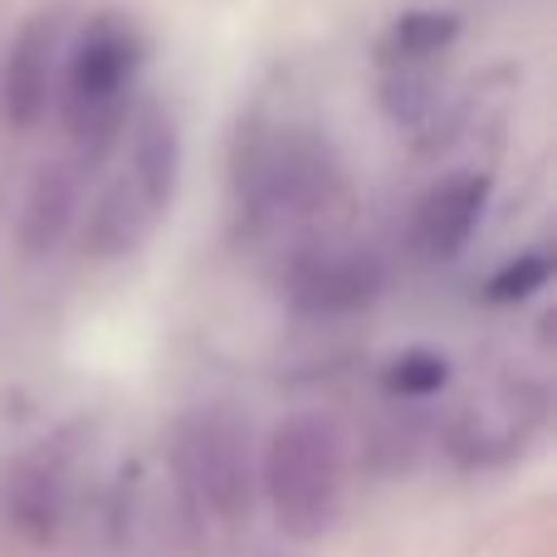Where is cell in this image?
Returning a JSON list of instances; mask_svg holds the SVG:
<instances>
[{
  "label": "cell",
  "instance_id": "6da1fadb",
  "mask_svg": "<svg viewBox=\"0 0 557 557\" xmlns=\"http://www.w3.org/2000/svg\"><path fill=\"white\" fill-rule=\"evenodd\" d=\"M343 162L327 147V137L308 127H250L235 147L231 196L235 221L250 240H284L304 235L313 245V231L343 201ZM298 245V250H304Z\"/></svg>",
  "mask_w": 557,
  "mask_h": 557
},
{
  "label": "cell",
  "instance_id": "7a4b0ae2",
  "mask_svg": "<svg viewBox=\"0 0 557 557\" xmlns=\"http://www.w3.org/2000/svg\"><path fill=\"white\" fill-rule=\"evenodd\" d=\"M260 490L278 533L294 543H313L333 529L343 513L347 460L343 435L323 411H298L274 425L260 460Z\"/></svg>",
  "mask_w": 557,
  "mask_h": 557
},
{
  "label": "cell",
  "instance_id": "3957f363",
  "mask_svg": "<svg viewBox=\"0 0 557 557\" xmlns=\"http://www.w3.org/2000/svg\"><path fill=\"white\" fill-rule=\"evenodd\" d=\"M172 474L191 523L240 529L255 509V484H260L250 425L225 406L186 411L172 431Z\"/></svg>",
  "mask_w": 557,
  "mask_h": 557
},
{
  "label": "cell",
  "instance_id": "277c9868",
  "mask_svg": "<svg viewBox=\"0 0 557 557\" xmlns=\"http://www.w3.org/2000/svg\"><path fill=\"white\" fill-rule=\"evenodd\" d=\"M143 35L123 15H98L64 59V133L78 152L103 157L127 133V94L143 69Z\"/></svg>",
  "mask_w": 557,
  "mask_h": 557
},
{
  "label": "cell",
  "instance_id": "5b68a950",
  "mask_svg": "<svg viewBox=\"0 0 557 557\" xmlns=\"http://www.w3.org/2000/svg\"><path fill=\"white\" fill-rule=\"evenodd\" d=\"M386 264L376 250L343 240H313L288 255L284 294L304 318H347L382 298Z\"/></svg>",
  "mask_w": 557,
  "mask_h": 557
},
{
  "label": "cell",
  "instance_id": "8992f818",
  "mask_svg": "<svg viewBox=\"0 0 557 557\" xmlns=\"http://www.w3.org/2000/svg\"><path fill=\"white\" fill-rule=\"evenodd\" d=\"M548 401L533 382H499L470 406H460L450 425V450L465 465H504L539 435Z\"/></svg>",
  "mask_w": 557,
  "mask_h": 557
},
{
  "label": "cell",
  "instance_id": "52a82bcc",
  "mask_svg": "<svg viewBox=\"0 0 557 557\" xmlns=\"http://www.w3.org/2000/svg\"><path fill=\"white\" fill-rule=\"evenodd\" d=\"M484 206H490V176L484 172H450L421 196L416 206V250L431 264H450L465 245L474 240V225L484 221Z\"/></svg>",
  "mask_w": 557,
  "mask_h": 557
},
{
  "label": "cell",
  "instance_id": "ba28073f",
  "mask_svg": "<svg viewBox=\"0 0 557 557\" xmlns=\"http://www.w3.org/2000/svg\"><path fill=\"white\" fill-rule=\"evenodd\" d=\"M59 74V15H35L15 35L0 74V103H5L10 127H35L49 113Z\"/></svg>",
  "mask_w": 557,
  "mask_h": 557
},
{
  "label": "cell",
  "instance_id": "9c48e42d",
  "mask_svg": "<svg viewBox=\"0 0 557 557\" xmlns=\"http://www.w3.org/2000/svg\"><path fill=\"white\" fill-rule=\"evenodd\" d=\"M74 211H78V176L64 162L39 166L25 191V206H20V250L29 260L54 255L64 245L69 225H74Z\"/></svg>",
  "mask_w": 557,
  "mask_h": 557
},
{
  "label": "cell",
  "instance_id": "30bf717a",
  "mask_svg": "<svg viewBox=\"0 0 557 557\" xmlns=\"http://www.w3.org/2000/svg\"><path fill=\"white\" fill-rule=\"evenodd\" d=\"M157 211L147 206V196L133 186V176L117 172L113 182L98 191L94 211H88V225H84V250L94 260H123L143 245V235L152 231Z\"/></svg>",
  "mask_w": 557,
  "mask_h": 557
},
{
  "label": "cell",
  "instance_id": "8fae6325",
  "mask_svg": "<svg viewBox=\"0 0 557 557\" xmlns=\"http://www.w3.org/2000/svg\"><path fill=\"white\" fill-rule=\"evenodd\" d=\"M127 143L133 147H127L123 172L147 196V206L162 215L176 196V176H182V137H176V123L166 113H157V108H147V113H137Z\"/></svg>",
  "mask_w": 557,
  "mask_h": 557
},
{
  "label": "cell",
  "instance_id": "7c38bea8",
  "mask_svg": "<svg viewBox=\"0 0 557 557\" xmlns=\"http://www.w3.org/2000/svg\"><path fill=\"white\" fill-rule=\"evenodd\" d=\"M455 39H460V20L450 10H411L386 29L376 59L382 69H435Z\"/></svg>",
  "mask_w": 557,
  "mask_h": 557
},
{
  "label": "cell",
  "instance_id": "4fadbf2b",
  "mask_svg": "<svg viewBox=\"0 0 557 557\" xmlns=\"http://www.w3.org/2000/svg\"><path fill=\"white\" fill-rule=\"evenodd\" d=\"M10 509H15V523L35 539L54 533L59 513H64V460L54 450L29 455L15 470V484H10Z\"/></svg>",
  "mask_w": 557,
  "mask_h": 557
},
{
  "label": "cell",
  "instance_id": "5bb4252c",
  "mask_svg": "<svg viewBox=\"0 0 557 557\" xmlns=\"http://www.w3.org/2000/svg\"><path fill=\"white\" fill-rule=\"evenodd\" d=\"M548 274H553V255H543V250L519 255V260H509L499 274L490 278V284H484V298H490V304H499V308L529 304V298L548 284Z\"/></svg>",
  "mask_w": 557,
  "mask_h": 557
},
{
  "label": "cell",
  "instance_id": "9a60e30c",
  "mask_svg": "<svg viewBox=\"0 0 557 557\" xmlns=\"http://www.w3.org/2000/svg\"><path fill=\"white\" fill-rule=\"evenodd\" d=\"M445 376H450V362H445L441 352H431V347H411V352H401L392 367H386V392L431 396V392L445 386Z\"/></svg>",
  "mask_w": 557,
  "mask_h": 557
}]
</instances>
